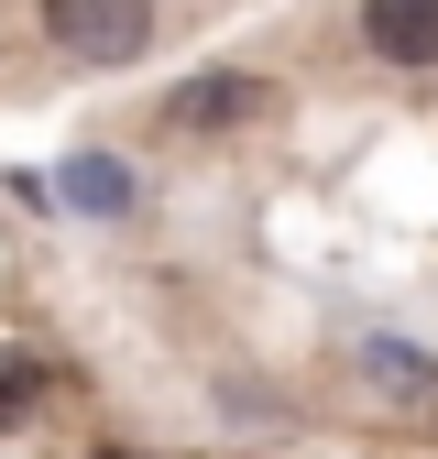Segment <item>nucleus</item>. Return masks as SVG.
<instances>
[{"instance_id": "3", "label": "nucleus", "mask_w": 438, "mask_h": 459, "mask_svg": "<svg viewBox=\"0 0 438 459\" xmlns=\"http://www.w3.org/2000/svg\"><path fill=\"white\" fill-rule=\"evenodd\" d=\"M351 383L372 394V405H395V416L438 405V361L416 351V339H351Z\"/></svg>"}, {"instance_id": "2", "label": "nucleus", "mask_w": 438, "mask_h": 459, "mask_svg": "<svg viewBox=\"0 0 438 459\" xmlns=\"http://www.w3.org/2000/svg\"><path fill=\"white\" fill-rule=\"evenodd\" d=\"M252 109H263V77H252V66H197L176 99H164V132L208 143V132H241Z\"/></svg>"}, {"instance_id": "1", "label": "nucleus", "mask_w": 438, "mask_h": 459, "mask_svg": "<svg viewBox=\"0 0 438 459\" xmlns=\"http://www.w3.org/2000/svg\"><path fill=\"white\" fill-rule=\"evenodd\" d=\"M44 44L66 55V66H132L153 44V0H44Z\"/></svg>"}, {"instance_id": "4", "label": "nucleus", "mask_w": 438, "mask_h": 459, "mask_svg": "<svg viewBox=\"0 0 438 459\" xmlns=\"http://www.w3.org/2000/svg\"><path fill=\"white\" fill-rule=\"evenodd\" d=\"M362 44L383 66H438V0H362Z\"/></svg>"}, {"instance_id": "7", "label": "nucleus", "mask_w": 438, "mask_h": 459, "mask_svg": "<svg viewBox=\"0 0 438 459\" xmlns=\"http://www.w3.org/2000/svg\"><path fill=\"white\" fill-rule=\"evenodd\" d=\"M88 459H132V448H88Z\"/></svg>"}, {"instance_id": "6", "label": "nucleus", "mask_w": 438, "mask_h": 459, "mask_svg": "<svg viewBox=\"0 0 438 459\" xmlns=\"http://www.w3.org/2000/svg\"><path fill=\"white\" fill-rule=\"evenodd\" d=\"M66 186H77V208H99V219H121V208H132V176H121V164H110V153L66 164Z\"/></svg>"}, {"instance_id": "5", "label": "nucleus", "mask_w": 438, "mask_h": 459, "mask_svg": "<svg viewBox=\"0 0 438 459\" xmlns=\"http://www.w3.org/2000/svg\"><path fill=\"white\" fill-rule=\"evenodd\" d=\"M33 405H44V351H0V437L33 427Z\"/></svg>"}]
</instances>
